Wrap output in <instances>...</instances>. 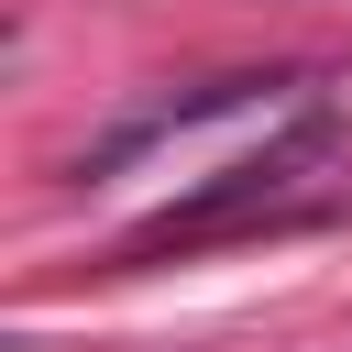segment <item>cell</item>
<instances>
[{"instance_id": "cell-1", "label": "cell", "mask_w": 352, "mask_h": 352, "mask_svg": "<svg viewBox=\"0 0 352 352\" xmlns=\"http://www.w3.org/2000/svg\"><path fill=\"white\" fill-rule=\"evenodd\" d=\"M330 165V121L308 110L286 143H264V154H242V165H220L209 187H187V198H165L154 220H132L121 242H110V275H132V264H165V253H198V242H231V231H286V220H319V198H308V176Z\"/></svg>"}, {"instance_id": "cell-2", "label": "cell", "mask_w": 352, "mask_h": 352, "mask_svg": "<svg viewBox=\"0 0 352 352\" xmlns=\"http://www.w3.org/2000/svg\"><path fill=\"white\" fill-rule=\"evenodd\" d=\"M286 77H209V88H187V99H154V110H132L121 132H99L88 154H77V176H121L143 143H165V132H187V121H220V110H242V99H275Z\"/></svg>"}]
</instances>
